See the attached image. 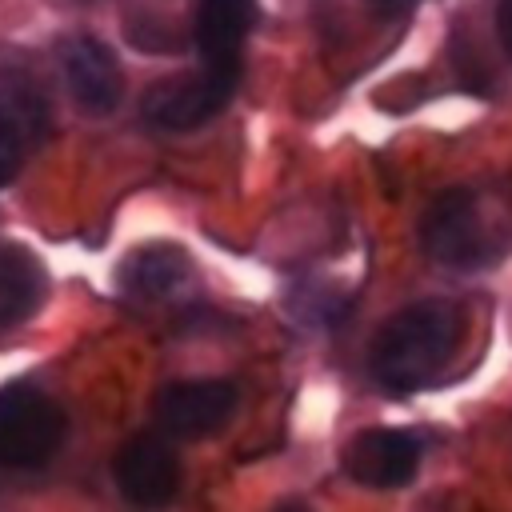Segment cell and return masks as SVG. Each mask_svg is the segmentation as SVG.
<instances>
[{"mask_svg": "<svg viewBox=\"0 0 512 512\" xmlns=\"http://www.w3.org/2000/svg\"><path fill=\"white\" fill-rule=\"evenodd\" d=\"M464 316L452 300H420L396 312L372 340V376L392 392L424 388L452 360Z\"/></svg>", "mask_w": 512, "mask_h": 512, "instance_id": "6da1fadb", "label": "cell"}, {"mask_svg": "<svg viewBox=\"0 0 512 512\" xmlns=\"http://www.w3.org/2000/svg\"><path fill=\"white\" fill-rule=\"evenodd\" d=\"M236 80H240V64H208L204 60L200 72H180V76L152 84L140 100V116L164 132L196 128V124L212 120L232 100Z\"/></svg>", "mask_w": 512, "mask_h": 512, "instance_id": "7a4b0ae2", "label": "cell"}, {"mask_svg": "<svg viewBox=\"0 0 512 512\" xmlns=\"http://www.w3.org/2000/svg\"><path fill=\"white\" fill-rule=\"evenodd\" d=\"M60 436H64V412L48 392L32 384L0 388V464L4 468L44 464L60 448Z\"/></svg>", "mask_w": 512, "mask_h": 512, "instance_id": "3957f363", "label": "cell"}, {"mask_svg": "<svg viewBox=\"0 0 512 512\" xmlns=\"http://www.w3.org/2000/svg\"><path fill=\"white\" fill-rule=\"evenodd\" d=\"M420 236L428 256L444 268H480L492 260V232L468 188L440 192L424 212Z\"/></svg>", "mask_w": 512, "mask_h": 512, "instance_id": "277c9868", "label": "cell"}, {"mask_svg": "<svg viewBox=\"0 0 512 512\" xmlns=\"http://www.w3.org/2000/svg\"><path fill=\"white\" fill-rule=\"evenodd\" d=\"M420 468V440L400 428H368L344 448V472L364 488H404Z\"/></svg>", "mask_w": 512, "mask_h": 512, "instance_id": "5b68a950", "label": "cell"}, {"mask_svg": "<svg viewBox=\"0 0 512 512\" xmlns=\"http://www.w3.org/2000/svg\"><path fill=\"white\" fill-rule=\"evenodd\" d=\"M236 408L232 380H176L156 396V420L172 436H208Z\"/></svg>", "mask_w": 512, "mask_h": 512, "instance_id": "8992f818", "label": "cell"}, {"mask_svg": "<svg viewBox=\"0 0 512 512\" xmlns=\"http://www.w3.org/2000/svg\"><path fill=\"white\" fill-rule=\"evenodd\" d=\"M116 484L132 504H144V508L172 500V492L180 484L176 448L156 432L132 436L116 456Z\"/></svg>", "mask_w": 512, "mask_h": 512, "instance_id": "52a82bcc", "label": "cell"}, {"mask_svg": "<svg viewBox=\"0 0 512 512\" xmlns=\"http://www.w3.org/2000/svg\"><path fill=\"white\" fill-rule=\"evenodd\" d=\"M60 68H64V80H68V92L72 100L92 112V116H104L120 104L124 96V80H120V68L112 60V52L92 40V36H72L64 48H60Z\"/></svg>", "mask_w": 512, "mask_h": 512, "instance_id": "ba28073f", "label": "cell"}, {"mask_svg": "<svg viewBox=\"0 0 512 512\" xmlns=\"http://www.w3.org/2000/svg\"><path fill=\"white\" fill-rule=\"evenodd\" d=\"M256 20V0H200L196 48L208 64H240L244 36Z\"/></svg>", "mask_w": 512, "mask_h": 512, "instance_id": "9c48e42d", "label": "cell"}, {"mask_svg": "<svg viewBox=\"0 0 512 512\" xmlns=\"http://www.w3.org/2000/svg\"><path fill=\"white\" fill-rule=\"evenodd\" d=\"M44 296V272L40 264L16 248V244H0V328L20 324Z\"/></svg>", "mask_w": 512, "mask_h": 512, "instance_id": "30bf717a", "label": "cell"}, {"mask_svg": "<svg viewBox=\"0 0 512 512\" xmlns=\"http://www.w3.org/2000/svg\"><path fill=\"white\" fill-rule=\"evenodd\" d=\"M0 120L16 132V140L28 148L44 136L48 128V112H44V100L36 92L32 80H24L20 72H4L0 76Z\"/></svg>", "mask_w": 512, "mask_h": 512, "instance_id": "8fae6325", "label": "cell"}, {"mask_svg": "<svg viewBox=\"0 0 512 512\" xmlns=\"http://www.w3.org/2000/svg\"><path fill=\"white\" fill-rule=\"evenodd\" d=\"M188 280V260L176 248H144L124 268V288L136 296H168Z\"/></svg>", "mask_w": 512, "mask_h": 512, "instance_id": "7c38bea8", "label": "cell"}, {"mask_svg": "<svg viewBox=\"0 0 512 512\" xmlns=\"http://www.w3.org/2000/svg\"><path fill=\"white\" fill-rule=\"evenodd\" d=\"M20 156H24V144L16 140V132L0 120V184H8L20 168Z\"/></svg>", "mask_w": 512, "mask_h": 512, "instance_id": "4fadbf2b", "label": "cell"}, {"mask_svg": "<svg viewBox=\"0 0 512 512\" xmlns=\"http://www.w3.org/2000/svg\"><path fill=\"white\" fill-rule=\"evenodd\" d=\"M496 28H500V40L512 56V0H500V16H496Z\"/></svg>", "mask_w": 512, "mask_h": 512, "instance_id": "5bb4252c", "label": "cell"}, {"mask_svg": "<svg viewBox=\"0 0 512 512\" xmlns=\"http://www.w3.org/2000/svg\"><path fill=\"white\" fill-rule=\"evenodd\" d=\"M372 8H380V12H404L408 4H416V0H368Z\"/></svg>", "mask_w": 512, "mask_h": 512, "instance_id": "9a60e30c", "label": "cell"}]
</instances>
